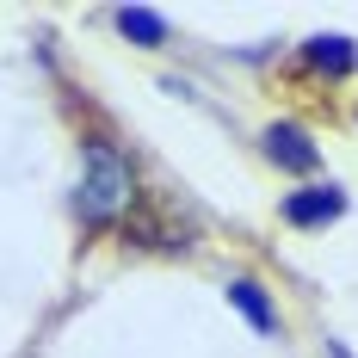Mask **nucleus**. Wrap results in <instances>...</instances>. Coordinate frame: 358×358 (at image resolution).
Segmentation results:
<instances>
[{"mask_svg":"<svg viewBox=\"0 0 358 358\" xmlns=\"http://www.w3.org/2000/svg\"><path fill=\"white\" fill-rule=\"evenodd\" d=\"M136 204V173L117 143H87V167H80V192H74V216L87 229H106Z\"/></svg>","mask_w":358,"mask_h":358,"instance_id":"1","label":"nucleus"},{"mask_svg":"<svg viewBox=\"0 0 358 358\" xmlns=\"http://www.w3.org/2000/svg\"><path fill=\"white\" fill-rule=\"evenodd\" d=\"M340 210H346L340 185H303V192H290V198H285V216L296 222V229H315V222H334Z\"/></svg>","mask_w":358,"mask_h":358,"instance_id":"2","label":"nucleus"},{"mask_svg":"<svg viewBox=\"0 0 358 358\" xmlns=\"http://www.w3.org/2000/svg\"><path fill=\"white\" fill-rule=\"evenodd\" d=\"M266 148H272V161H285V167H296V173H309L322 155H315V143L303 136V130H290V124H278L272 136H266Z\"/></svg>","mask_w":358,"mask_h":358,"instance_id":"3","label":"nucleus"},{"mask_svg":"<svg viewBox=\"0 0 358 358\" xmlns=\"http://www.w3.org/2000/svg\"><path fill=\"white\" fill-rule=\"evenodd\" d=\"M229 303H235V309H241V315H248V322L259 327V334H272V327H278L272 303H266V290L253 285V278H235V285H229Z\"/></svg>","mask_w":358,"mask_h":358,"instance_id":"4","label":"nucleus"},{"mask_svg":"<svg viewBox=\"0 0 358 358\" xmlns=\"http://www.w3.org/2000/svg\"><path fill=\"white\" fill-rule=\"evenodd\" d=\"M303 56H309V69H352L358 56H352V43H346V37H309V50H303Z\"/></svg>","mask_w":358,"mask_h":358,"instance_id":"5","label":"nucleus"},{"mask_svg":"<svg viewBox=\"0 0 358 358\" xmlns=\"http://www.w3.org/2000/svg\"><path fill=\"white\" fill-rule=\"evenodd\" d=\"M117 31H124V37H143V43H161L167 25H161L155 13H117Z\"/></svg>","mask_w":358,"mask_h":358,"instance_id":"6","label":"nucleus"}]
</instances>
